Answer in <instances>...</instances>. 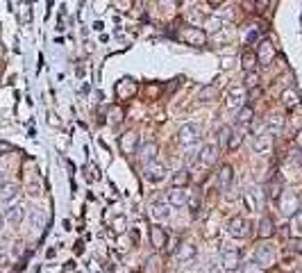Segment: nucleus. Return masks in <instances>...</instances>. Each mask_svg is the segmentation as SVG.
Here are the masks:
<instances>
[{
  "label": "nucleus",
  "instance_id": "obj_1",
  "mask_svg": "<svg viewBox=\"0 0 302 273\" xmlns=\"http://www.w3.org/2000/svg\"><path fill=\"white\" fill-rule=\"evenodd\" d=\"M202 137V127L198 123H184L178 132V141L182 148H193Z\"/></svg>",
  "mask_w": 302,
  "mask_h": 273
},
{
  "label": "nucleus",
  "instance_id": "obj_2",
  "mask_svg": "<svg viewBox=\"0 0 302 273\" xmlns=\"http://www.w3.org/2000/svg\"><path fill=\"white\" fill-rule=\"evenodd\" d=\"M143 175H145V180L152 182V185H161V182L168 178V167H166L161 160H152L145 164Z\"/></svg>",
  "mask_w": 302,
  "mask_h": 273
},
{
  "label": "nucleus",
  "instance_id": "obj_3",
  "mask_svg": "<svg viewBox=\"0 0 302 273\" xmlns=\"http://www.w3.org/2000/svg\"><path fill=\"white\" fill-rule=\"evenodd\" d=\"M277 205H280V212H282V216H286V219H291L293 214L300 210V198H298L296 191H286L284 189L282 193H280V198H277Z\"/></svg>",
  "mask_w": 302,
  "mask_h": 273
},
{
  "label": "nucleus",
  "instance_id": "obj_4",
  "mask_svg": "<svg viewBox=\"0 0 302 273\" xmlns=\"http://www.w3.org/2000/svg\"><path fill=\"white\" fill-rule=\"evenodd\" d=\"M255 262L262 269H268V267H273V264H275V251H273V246H268V244H266V239H262L255 246Z\"/></svg>",
  "mask_w": 302,
  "mask_h": 273
},
{
  "label": "nucleus",
  "instance_id": "obj_5",
  "mask_svg": "<svg viewBox=\"0 0 302 273\" xmlns=\"http://www.w3.org/2000/svg\"><path fill=\"white\" fill-rule=\"evenodd\" d=\"M180 39L196 48L207 46V32H204L202 27H184L182 32H180Z\"/></svg>",
  "mask_w": 302,
  "mask_h": 273
},
{
  "label": "nucleus",
  "instance_id": "obj_6",
  "mask_svg": "<svg viewBox=\"0 0 302 273\" xmlns=\"http://www.w3.org/2000/svg\"><path fill=\"white\" fill-rule=\"evenodd\" d=\"M252 228V223L250 221H245L243 216H232L230 223H227V232H230V237H234V239H245V237H250V230Z\"/></svg>",
  "mask_w": 302,
  "mask_h": 273
},
{
  "label": "nucleus",
  "instance_id": "obj_7",
  "mask_svg": "<svg viewBox=\"0 0 302 273\" xmlns=\"http://www.w3.org/2000/svg\"><path fill=\"white\" fill-rule=\"evenodd\" d=\"M218 155H221V148L207 144V146H202L200 148V153H198V164L204 167V168H211L218 162Z\"/></svg>",
  "mask_w": 302,
  "mask_h": 273
},
{
  "label": "nucleus",
  "instance_id": "obj_8",
  "mask_svg": "<svg viewBox=\"0 0 302 273\" xmlns=\"http://www.w3.org/2000/svg\"><path fill=\"white\" fill-rule=\"evenodd\" d=\"M150 216L155 223H166L171 219V205L164 200H152L150 203Z\"/></svg>",
  "mask_w": 302,
  "mask_h": 273
},
{
  "label": "nucleus",
  "instance_id": "obj_9",
  "mask_svg": "<svg viewBox=\"0 0 302 273\" xmlns=\"http://www.w3.org/2000/svg\"><path fill=\"white\" fill-rule=\"evenodd\" d=\"M243 203H245V210L250 214L259 212V207H262V191L257 189V187H248L245 191H243Z\"/></svg>",
  "mask_w": 302,
  "mask_h": 273
},
{
  "label": "nucleus",
  "instance_id": "obj_10",
  "mask_svg": "<svg viewBox=\"0 0 302 273\" xmlns=\"http://www.w3.org/2000/svg\"><path fill=\"white\" fill-rule=\"evenodd\" d=\"M157 155H159V146L155 144V141H145V144H139V148H137L139 162L148 164V162L157 160Z\"/></svg>",
  "mask_w": 302,
  "mask_h": 273
},
{
  "label": "nucleus",
  "instance_id": "obj_11",
  "mask_svg": "<svg viewBox=\"0 0 302 273\" xmlns=\"http://www.w3.org/2000/svg\"><path fill=\"white\" fill-rule=\"evenodd\" d=\"M186 200H189V196H186V191H184V187H173L171 191L166 193V203H168L171 207H175V210L186 205Z\"/></svg>",
  "mask_w": 302,
  "mask_h": 273
},
{
  "label": "nucleus",
  "instance_id": "obj_12",
  "mask_svg": "<svg viewBox=\"0 0 302 273\" xmlns=\"http://www.w3.org/2000/svg\"><path fill=\"white\" fill-rule=\"evenodd\" d=\"M243 103H245V87H232L230 91H227L225 105L230 107V109H241Z\"/></svg>",
  "mask_w": 302,
  "mask_h": 273
},
{
  "label": "nucleus",
  "instance_id": "obj_13",
  "mask_svg": "<svg viewBox=\"0 0 302 273\" xmlns=\"http://www.w3.org/2000/svg\"><path fill=\"white\" fill-rule=\"evenodd\" d=\"M232 182H234V168L230 164H223L218 168V189L221 191H230Z\"/></svg>",
  "mask_w": 302,
  "mask_h": 273
},
{
  "label": "nucleus",
  "instance_id": "obj_14",
  "mask_svg": "<svg viewBox=\"0 0 302 273\" xmlns=\"http://www.w3.org/2000/svg\"><path fill=\"white\" fill-rule=\"evenodd\" d=\"M227 271H237L241 267V253H239L237 248H225L223 251V262H221Z\"/></svg>",
  "mask_w": 302,
  "mask_h": 273
},
{
  "label": "nucleus",
  "instance_id": "obj_15",
  "mask_svg": "<svg viewBox=\"0 0 302 273\" xmlns=\"http://www.w3.org/2000/svg\"><path fill=\"white\" fill-rule=\"evenodd\" d=\"M119 146H121V150H123L125 155H134L137 153V148H139V137H137V132H125L123 137L119 139Z\"/></svg>",
  "mask_w": 302,
  "mask_h": 273
},
{
  "label": "nucleus",
  "instance_id": "obj_16",
  "mask_svg": "<svg viewBox=\"0 0 302 273\" xmlns=\"http://www.w3.org/2000/svg\"><path fill=\"white\" fill-rule=\"evenodd\" d=\"M284 126H286V121H284L282 114H270L268 119H266V130H268L270 137L282 134L284 132Z\"/></svg>",
  "mask_w": 302,
  "mask_h": 273
},
{
  "label": "nucleus",
  "instance_id": "obj_17",
  "mask_svg": "<svg viewBox=\"0 0 302 273\" xmlns=\"http://www.w3.org/2000/svg\"><path fill=\"white\" fill-rule=\"evenodd\" d=\"M150 244L157 251H161V248H166V244H168V234H166L164 228H159L157 223L150 228Z\"/></svg>",
  "mask_w": 302,
  "mask_h": 273
},
{
  "label": "nucleus",
  "instance_id": "obj_18",
  "mask_svg": "<svg viewBox=\"0 0 302 273\" xmlns=\"http://www.w3.org/2000/svg\"><path fill=\"white\" fill-rule=\"evenodd\" d=\"M275 48H273V43L270 41H266V39H262L259 41V50H257V60L259 62H263V64H270V62L275 60Z\"/></svg>",
  "mask_w": 302,
  "mask_h": 273
},
{
  "label": "nucleus",
  "instance_id": "obj_19",
  "mask_svg": "<svg viewBox=\"0 0 302 273\" xmlns=\"http://www.w3.org/2000/svg\"><path fill=\"white\" fill-rule=\"evenodd\" d=\"M16 198H19V185H12V182L0 185V203H2V205H9V203Z\"/></svg>",
  "mask_w": 302,
  "mask_h": 273
},
{
  "label": "nucleus",
  "instance_id": "obj_20",
  "mask_svg": "<svg viewBox=\"0 0 302 273\" xmlns=\"http://www.w3.org/2000/svg\"><path fill=\"white\" fill-rule=\"evenodd\" d=\"M270 146H273V137H270L268 132L252 137V150H255V153H268Z\"/></svg>",
  "mask_w": 302,
  "mask_h": 273
},
{
  "label": "nucleus",
  "instance_id": "obj_21",
  "mask_svg": "<svg viewBox=\"0 0 302 273\" xmlns=\"http://www.w3.org/2000/svg\"><path fill=\"white\" fill-rule=\"evenodd\" d=\"M266 191H268V198H273V200H277V198H280V193L284 191V185H282V180L277 178L275 171L270 173L268 182H266Z\"/></svg>",
  "mask_w": 302,
  "mask_h": 273
},
{
  "label": "nucleus",
  "instance_id": "obj_22",
  "mask_svg": "<svg viewBox=\"0 0 302 273\" xmlns=\"http://www.w3.org/2000/svg\"><path fill=\"white\" fill-rule=\"evenodd\" d=\"M255 121V109H252V105H243L241 109H239L237 114V127H250V123Z\"/></svg>",
  "mask_w": 302,
  "mask_h": 273
},
{
  "label": "nucleus",
  "instance_id": "obj_23",
  "mask_svg": "<svg viewBox=\"0 0 302 273\" xmlns=\"http://www.w3.org/2000/svg\"><path fill=\"white\" fill-rule=\"evenodd\" d=\"M25 219V207L23 205H12L9 210H5V221H9L12 226H20Z\"/></svg>",
  "mask_w": 302,
  "mask_h": 273
},
{
  "label": "nucleus",
  "instance_id": "obj_24",
  "mask_svg": "<svg viewBox=\"0 0 302 273\" xmlns=\"http://www.w3.org/2000/svg\"><path fill=\"white\" fill-rule=\"evenodd\" d=\"M196 246H193V244H191V241H184L182 246L178 248V255H175V260L180 262V264H184V262H191L193 260V257H196Z\"/></svg>",
  "mask_w": 302,
  "mask_h": 273
},
{
  "label": "nucleus",
  "instance_id": "obj_25",
  "mask_svg": "<svg viewBox=\"0 0 302 273\" xmlns=\"http://www.w3.org/2000/svg\"><path fill=\"white\" fill-rule=\"evenodd\" d=\"M273 234H275V221L266 214V216L259 219V237H262V239H270Z\"/></svg>",
  "mask_w": 302,
  "mask_h": 273
},
{
  "label": "nucleus",
  "instance_id": "obj_26",
  "mask_svg": "<svg viewBox=\"0 0 302 273\" xmlns=\"http://www.w3.org/2000/svg\"><path fill=\"white\" fill-rule=\"evenodd\" d=\"M202 30L207 34H218L223 30V21L218 16H207V19H202Z\"/></svg>",
  "mask_w": 302,
  "mask_h": 273
},
{
  "label": "nucleus",
  "instance_id": "obj_27",
  "mask_svg": "<svg viewBox=\"0 0 302 273\" xmlns=\"http://www.w3.org/2000/svg\"><path fill=\"white\" fill-rule=\"evenodd\" d=\"M257 62H259V60H257L255 50H250V48H248V50H243V53H241V66H243V71H245V73H248V71H255Z\"/></svg>",
  "mask_w": 302,
  "mask_h": 273
},
{
  "label": "nucleus",
  "instance_id": "obj_28",
  "mask_svg": "<svg viewBox=\"0 0 302 273\" xmlns=\"http://www.w3.org/2000/svg\"><path fill=\"white\" fill-rule=\"evenodd\" d=\"M298 103H300V96H298L296 89H284V93H282V105H284V109H296Z\"/></svg>",
  "mask_w": 302,
  "mask_h": 273
},
{
  "label": "nucleus",
  "instance_id": "obj_29",
  "mask_svg": "<svg viewBox=\"0 0 302 273\" xmlns=\"http://www.w3.org/2000/svg\"><path fill=\"white\" fill-rule=\"evenodd\" d=\"M171 180H173V187H186L191 180L189 168H180V171H175V173L171 175Z\"/></svg>",
  "mask_w": 302,
  "mask_h": 273
},
{
  "label": "nucleus",
  "instance_id": "obj_30",
  "mask_svg": "<svg viewBox=\"0 0 302 273\" xmlns=\"http://www.w3.org/2000/svg\"><path fill=\"white\" fill-rule=\"evenodd\" d=\"M243 144V127H234L230 130V141H227V150H237Z\"/></svg>",
  "mask_w": 302,
  "mask_h": 273
},
{
  "label": "nucleus",
  "instance_id": "obj_31",
  "mask_svg": "<svg viewBox=\"0 0 302 273\" xmlns=\"http://www.w3.org/2000/svg\"><path fill=\"white\" fill-rule=\"evenodd\" d=\"M216 96H218V87H216V84H204V87L198 91V100H202V103L214 100Z\"/></svg>",
  "mask_w": 302,
  "mask_h": 273
},
{
  "label": "nucleus",
  "instance_id": "obj_32",
  "mask_svg": "<svg viewBox=\"0 0 302 273\" xmlns=\"http://www.w3.org/2000/svg\"><path fill=\"white\" fill-rule=\"evenodd\" d=\"M186 205H189L191 216H193V219H198V214H200V207H202V198H200V193H193V196H189Z\"/></svg>",
  "mask_w": 302,
  "mask_h": 273
},
{
  "label": "nucleus",
  "instance_id": "obj_33",
  "mask_svg": "<svg viewBox=\"0 0 302 273\" xmlns=\"http://www.w3.org/2000/svg\"><path fill=\"white\" fill-rule=\"evenodd\" d=\"M159 271H161V260H159L157 255H150V257L145 260L143 273H159Z\"/></svg>",
  "mask_w": 302,
  "mask_h": 273
},
{
  "label": "nucleus",
  "instance_id": "obj_34",
  "mask_svg": "<svg viewBox=\"0 0 302 273\" xmlns=\"http://www.w3.org/2000/svg\"><path fill=\"white\" fill-rule=\"evenodd\" d=\"M286 251L291 255H302V237H289L286 239Z\"/></svg>",
  "mask_w": 302,
  "mask_h": 273
},
{
  "label": "nucleus",
  "instance_id": "obj_35",
  "mask_svg": "<svg viewBox=\"0 0 302 273\" xmlns=\"http://www.w3.org/2000/svg\"><path fill=\"white\" fill-rule=\"evenodd\" d=\"M243 87L248 89H255V87H259V73H257V71H248V73H245V78H243Z\"/></svg>",
  "mask_w": 302,
  "mask_h": 273
},
{
  "label": "nucleus",
  "instance_id": "obj_36",
  "mask_svg": "<svg viewBox=\"0 0 302 273\" xmlns=\"http://www.w3.org/2000/svg\"><path fill=\"white\" fill-rule=\"evenodd\" d=\"M116 91H119V96H132V93L137 91V84L130 80H123L119 87H116Z\"/></svg>",
  "mask_w": 302,
  "mask_h": 273
},
{
  "label": "nucleus",
  "instance_id": "obj_37",
  "mask_svg": "<svg viewBox=\"0 0 302 273\" xmlns=\"http://www.w3.org/2000/svg\"><path fill=\"white\" fill-rule=\"evenodd\" d=\"M263 269L257 264L255 260H250V262H241V273H262Z\"/></svg>",
  "mask_w": 302,
  "mask_h": 273
},
{
  "label": "nucleus",
  "instance_id": "obj_38",
  "mask_svg": "<svg viewBox=\"0 0 302 273\" xmlns=\"http://www.w3.org/2000/svg\"><path fill=\"white\" fill-rule=\"evenodd\" d=\"M259 41H262V34H259L257 27H252V30L245 34V46H255V43H259Z\"/></svg>",
  "mask_w": 302,
  "mask_h": 273
},
{
  "label": "nucleus",
  "instance_id": "obj_39",
  "mask_svg": "<svg viewBox=\"0 0 302 273\" xmlns=\"http://www.w3.org/2000/svg\"><path fill=\"white\" fill-rule=\"evenodd\" d=\"M32 223H34V228L39 230V228H43V210L41 207H34L32 210Z\"/></svg>",
  "mask_w": 302,
  "mask_h": 273
},
{
  "label": "nucleus",
  "instance_id": "obj_40",
  "mask_svg": "<svg viewBox=\"0 0 302 273\" xmlns=\"http://www.w3.org/2000/svg\"><path fill=\"white\" fill-rule=\"evenodd\" d=\"M218 141H221V148L227 150V141H230V127H223L221 132H218Z\"/></svg>",
  "mask_w": 302,
  "mask_h": 273
},
{
  "label": "nucleus",
  "instance_id": "obj_41",
  "mask_svg": "<svg viewBox=\"0 0 302 273\" xmlns=\"http://www.w3.org/2000/svg\"><path fill=\"white\" fill-rule=\"evenodd\" d=\"M262 93H263V91H262V87H255V89H250L245 98H248V103L252 105V103H257V100L262 98Z\"/></svg>",
  "mask_w": 302,
  "mask_h": 273
},
{
  "label": "nucleus",
  "instance_id": "obj_42",
  "mask_svg": "<svg viewBox=\"0 0 302 273\" xmlns=\"http://www.w3.org/2000/svg\"><path fill=\"white\" fill-rule=\"evenodd\" d=\"M127 221H125V216H116V219H114V230H119V232H125V230H127Z\"/></svg>",
  "mask_w": 302,
  "mask_h": 273
},
{
  "label": "nucleus",
  "instance_id": "obj_43",
  "mask_svg": "<svg viewBox=\"0 0 302 273\" xmlns=\"http://www.w3.org/2000/svg\"><path fill=\"white\" fill-rule=\"evenodd\" d=\"M291 219H293V226H296L298 230H302V207L298 210L296 214H293V216H291Z\"/></svg>",
  "mask_w": 302,
  "mask_h": 273
},
{
  "label": "nucleus",
  "instance_id": "obj_44",
  "mask_svg": "<svg viewBox=\"0 0 302 273\" xmlns=\"http://www.w3.org/2000/svg\"><path fill=\"white\" fill-rule=\"evenodd\" d=\"M270 5V0H255V9L257 12H266Z\"/></svg>",
  "mask_w": 302,
  "mask_h": 273
},
{
  "label": "nucleus",
  "instance_id": "obj_45",
  "mask_svg": "<svg viewBox=\"0 0 302 273\" xmlns=\"http://www.w3.org/2000/svg\"><path fill=\"white\" fill-rule=\"evenodd\" d=\"M16 148L12 144H7V141H0V155H7V153H14Z\"/></svg>",
  "mask_w": 302,
  "mask_h": 273
},
{
  "label": "nucleus",
  "instance_id": "obj_46",
  "mask_svg": "<svg viewBox=\"0 0 302 273\" xmlns=\"http://www.w3.org/2000/svg\"><path fill=\"white\" fill-rule=\"evenodd\" d=\"M109 114H112V121H123V112H119V107H112Z\"/></svg>",
  "mask_w": 302,
  "mask_h": 273
},
{
  "label": "nucleus",
  "instance_id": "obj_47",
  "mask_svg": "<svg viewBox=\"0 0 302 273\" xmlns=\"http://www.w3.org/2000/svg\"><path fill=\"white\" fill-rule=\"evenodd\" d=\"M23 253V241H16L14 244V255H20Z\"/></svg>",
  "mask_w": 302,
  "mask_h": 273
},
{
  "label": "nucleus",
  "instance_id": "obj_48",
  "mask_svg": "<svg viewBox=\"0 0 302 273\" xmlns=\"http://www.w3.org/2000/svg\"><path fill=\"white\" fill-rule=\"evenodd\" d=\"M289 230H291L289 226H282V228H280V234H282L284 239H289Z\"/></svg>",
  "mask_w": 302,
  "mask_h": 273
},
{
  "label": "nucleus",
  "instance_id": "obj_49",
  "mask_svg": "<svg viewBox=\"0 0 302 273\" xmlns=\"http://www.w3.org/2000/svg\"><path fill=\"white\" fill-rule=\"evenodd\" d=\"M207 2H209L211 5V9H216V7H221L225 2V0H207Z\"/></svg>",
  "mask_w": 302,
  "mask_h": 273
},
{
  "label": "nucleus",
  "instance_id": "obj_50",
  "mask_svg": "<svg viewBox=\"0 0 302 273\" xmlns=\"http://www.w3.org/2000/svg\"><path fill=\"white\" fill-rule=\"evenodd\" d=\"M2 226H5V214H0V232H2Z\"/></svg>",
  "mask_w": 302,
  "mask_h": 273
},
{
  "label": "nucleus",
  "instance_id": "obj_51",
  "mask_svg": "<svg viewBox=\"0 0 302 273\" xmlns=\"http://www.w3.org/2000/svg\"><path fill=\"white\" fill-rule=\"evenodd\" d=\"M0 185H5V175H2V171H0Z\"/></svg>",
  "mask_w": 302,
  "mask_h": 273
},
{
  "label": "nucleus",
  "instance_id": "obj_52",
  "mask_svg": "<svg viewBox=\"0 0 302 273\" xmlns=\"http://www.w3.org/2000/svg\"><path fill=\"white\" fill-rule=\"evenodd\" d=\"M298 144L302 146V132H298Z\"/></svg>",
  "mask_w": 302,
  "mask_h": 273
},
{
  "label": "nucleus",
  "instance_id": "obj_53",
  "mask_svg": "<svg viewBox=\"0 0 302 273\" xmlns=\"http://www.w3.org/2000/svg\"><path fill=\"white\" fill-rule=\"evenodd\" d=\"M173 2H175V5H182V2H184V0H173Z\"/></svg>",
  "mask_w": 302,
  "mask_h": 273
},
{
  "label": "nucleus",
  "instance_id": "obj_54",
  "mask_svg": "<svg viewBox=\"0 0 302 273\" xmlns=\"http://www.w3.org/2000/svg\"><path fill=\"white\" fill-rule=\"evenodd\" d=\"M227 273H234V271H227Z\"/></svg>",
  "mask_w": 302,
  "mask_h": 273
}]
</instances>
